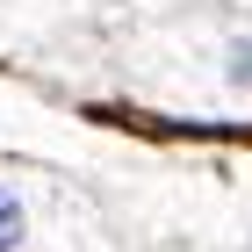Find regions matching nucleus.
I'll return each instance as SVG.
<instances>
[{
    "label": "nucleus",
    "instance_id": "f257e3e1",
    "mask_svg": "<svg viewBox=\"0 0 252 252\" xmlns=\"http://www.w3.org/2000/svg\"><path fill=\"white\" fill-rule=\"evenodd\" d=\"M58 209H72L58 188H36L22 173H0V252H72V245H43V223Z\"/></svg>",
    "mask_w": 252,
    "mask_h": 252
}]
</instances>
